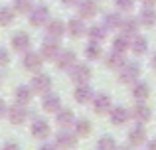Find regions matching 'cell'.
<instances>
[{"label":"cell","mask_w":156,"mask_h":150,"mask_svg":"<svg viewBox=\"0 0 156 150\" xmlns=\"http://www.w3.org/2000/svg\"><path fill=\"white\" fill-rule=\"evenodd\" d=\"M65 32H67V26H65V22H61V20H50V22L46 24V34H48V38H51V40H59Z\"/></svg>","instance_id":"cell-14"},{"label":"cell","mask_w":156,"mask_h":150,"mask_svg":"<svg viewBox=\"0 0 156 150\" xmlns=\"http://www.w3.org/2000/svg\"><path fill=\"white\" fill-rule=\"evenodd\" d=\"M30 87H32V91H34V93L44 95V93L51 91V77L46 75V73H36L34 77H32Z\"/></svg>","instance_id":"cell-8"},{"label":"cell","mask_w":156,"mask_h":150,"mask_svg":"<svg viewBox=\"0 0 156 150\" xmlns=\"http://www.w3.org/2000/svg\"><path fill=\"white\" fill-rule=\"evenodd\" d=\"M77 6H79V18H93L99 12L95 0H81Z\"/></svg>","instance_id":"cell-24"},{"label":"cell","mask_w":156,"mask_h":150,"mask_svg":"<svg viewBox=\"0 0 156 150\" xmlns=\"http://www.w3.org/2000/svg\"><path fill=\"white\" fill-rule=\"evenodd\" d=\"M0 81H2V75H0Z\"/></svg>","instance_id":"cell-46"},{"label":"cell","mask_w":156,"mask_h":150,"mask_svg":"<svg viewBox=\"0 0 156 150\" xmlns=\"http://www.w3.org/2000/svg\"><path fill=\"white\" fill-rule=\"evenodd\" d=\"M117 150H134V146H130V144H126V146H119Z\"/></svg>","instance_id":"cell-44"},{"label":"cell","mask_w":156,"mask_h":150,"mask_svg":"<svg viewBox=\"0 0 156 150\" xmlns=\"http://www.w3.org/2000/svg\"><path fill=\"white\" fill-rule=\"evenodd\" d=\"M30 132H32V136L34 138H40V140H46L48 136L51 134V127H50V123H48L46 119H34L32 120V124H30Z\"/></svg>","instance_id":"cell-5"},{"label":"cell","mask_w":156,"mask_h":150,"mask_svg":"<svg viewBox=\"0 0 156 150\" xmlns=\"http://www.w3.org/2000/svg\"><path fill=\"white\" fill-rule=\"evenodd\" d=\"M121 22H122L121 12H109L103 18V26L107 30H121Z\"/></svg>","instance_id":"cell-28"},{"label":"cell","mask_w":156,"mask_h":150,"mask_svg":"<svg viewBox=\"0 0 156 150\" xmlns=\"http://www.w3.org/2000/svg\"><path fill=\"white\" fill-rule=\"evenodd\" d=\"M105 63H107V67H109V69H121V67L126 63L125 54H121V51H115V50H113L111 54H107Z\"/></svg>","instance_id":"cell-25"},{"label":"cell","mask_w":156,"mask_h":150,"mask_svg":"<svg viewBox=\"0 0 156 150\" xmlns=\"http://www.w3.org/2000/svg\"><path fill=\"white\" fill-rule=\"evenodd\" d=\"M67 34L71 38H81V36L87 34V28L83 24V18H71L67 22Z\"/></svg>","instance_id":"cell-21"},{"label":"cell","mask_w":156,"mask_h":150,"mask_svg":"<svg viewBox=\"0 0 156 150\" xmlns=\"http://www.w3.org/2000/svg\"><path fill=\"white\" fill-rule=\"evenodd\" d=\"M150 97V85L144 83V81H136V83H133V99L134 101H142V103H146Z\"/></svg>","instance_id":"cell-20"},{"label":"cell","mask_w":156,"mask_h":150,"mask_svg":"<svg viewBox=\"0 0 156 150\" xmlns=\"http://www.w3.org/2000/svg\"><path fill=\"white\" fill-rule=\"evenodd\" d=\"M91 131H93V127H91V123H89L87 119H79V120L73 123V132H75L79 138L89 136V134H91Z\"/></svg>","instance_id":"cell-29"},{"label":"cell","mask_w":156,"mask_h":150,"mask_svg":"<svg viewBox=\"0 0 156 150\" xmlns=\"http://www.w3.org/2000/svg\"><path fill=\"white\" fill-rule=\"evenodd\" d=\"M38 150H59V148H57V144H55V142H44Z\"/></svg>","instance_id":"cell-39"},{"label":"cell","mask_w":156,"mask_h":150,"mask_svg":"<svg viewBox=\"0 0 156 150\" xmlns=\"http://www.w3.org/2000/svg\"><path fill=\"white\" fill-rule=\"evenodd\" d=\"M32 97H34V91H32V87H26V85H22L14 91V101L18 105H28L32 101Z\"/></svg>","instance_id":"cell-27"},{"label":"cell","mask_w":156,"mask_h":150,"mask_svg":"<svg viewBox=\"0 0 156 150\" xmlns=\"http://www.w3.org/2000/svg\"><path fill=\"white\" fill-rule=\"evenodd\" d=\"M14 10L20 14H26L32 10V0H14Z\"/></svg>","instance_id":"cell-35"},{"label":"cell","mask_w":156,"mask_h":150,"mask_svg":"<svg viewBox=\"0 0 156 150\" xmlns=\"http://www.w3.org/2000/svg\"><path fill=\"white\" fill-rule=\"evenodd\" d=\"M0 150H22V146H20L18 142H6Z\"/></svg>","instance_id":"cell-38"},{"label":"cell","mask_w":156,"mask_h":150,"mask_svg":"<svg viewBox=\"0 0 156 150\" xmlns=\"http://www.w3.org/2000/svg\"><path fill=\"white\" fill-rule=\"evenodd\" d=\"M73 97H75L77 103L85 105V103H91L93 97H95V91H93V87L89 83H83V85H77L75 93H73Z\"/></svg>","instance_id":"cell-17"},{"label":"cell","mask_w":156,"mask_h":150,"mask_svg":"<svg viewBox=\"0 0 156 150\" xmlns=\"http://www.w3.org/2000/svg\"><path fill=\"white\" fill-rule=\"evenodd\" d=\"M109 119L113 124H117V127H121V124H126L130 119V111L126 107H122V105H117V107H111L109 111Z\"/></svg>","instance_id":"cell-12"},{"label":"cell","mask_w":156,"mask_h":150,"mask_svg":"<svg viewBox=\"0 0 156 150\" xmlns=\"http://www.w3.org/2000/svg\"><path fill=\"white\" fill-rule=\"evenodd\" d=\"M140 2H142V6H146V8H154L156 0H140Z\"/></svg>","instance_id":"cell-41"},{"label":"cell","mask_w":156,"mask_h":150,"mask_svg":"<svg viewBox=\"0 0 156 150\" xmlns=\"http://www.w3.org/2000/svg\"><path fill=\"white\" fill-rule=\"evenodd\" d=\"M95 148L97 150H117V140L113 138V136H109V134H103L99 140H97V144H95Z\"/></svg>","instance_id":"cell-32"},{"label":"cell","mask_w":156,"mask_h":150,"mask_svg":"<svg viewBox=\"0 0 156 150\" xmlns=\"http://www.w3.org/2000/svg\"><path fill=\"white\" fill-rule=\"evenodd\" d=\"M138 77H140V65L134 61L130 63H125V65L119 69V81L125 85H133L138 81Z\"/></svg>","instance_id":"cell-1"},{"label":"cell","mask_w":156,"mask_h":150,"mask_svg":"<svg viewBox=\"0 0 156 150\" xmlns=\"http://www.w3.org/2000/svg\"><path fill=\"white\" fill-rule=\"evenodd\" d=\"M42 107H44V111H46V113H53V115H55V113L63 107V105H61V97L57 95V93H53V91L44 93V97H42Z\"/></svg>","instance_id":"cell-10"},{"label":"cell","mask_w":156,"mask_h":150,"mask_svg":"<svg viewBox=\"0 0 156 150\" xmlns=\"http://www.w3.org/2000/svg\"><path fill=\"white\" fill-rule=\"evenodd\" d=\"M91 105H93V111H95L97 115H105V113H109L111 107H113V99H111L107 93H97V95L93 97Z\"/></svg>","instance_id":"cell-11"},{"label":"cell","mask_w":156,"mask_h":150,"mask_svg":"<svg viewBox=\"0 0 156 150\" xmlns=\"http://www.w3.org/2000/svg\"><path fill=\"white\" fill-rule=\"evenodd\" d=\"M77 140H79V136H77L73 131H69V128H61V131L55 134V140H53V142L57 144L59 150H73L77 146Z\"/></svg>","instance_id":"cell-2"},{"label":"cell","mask_w":156,"mask_h":150,"mask_svg":"<svg viewBox=\"0 0 156 150\" xmlns=\"http://www.w3.org/2000/svg\"><path fill=\"white\" fill-rule=\"evenodd\" d=\"M59 44H57V40H46V42H44V46H42V51H40V54H42V58L44 59H50V61H55L57 59V55H59Z\"/></svg>","instance_id":"cell-16"},{"label":"cell","mask_w":156,"mask_h":150,"mask_svg":"<svg viewBox=\"0 0 156 150\" xmlns=\"http://www.w3.org/2000/svg\"><path fill=\"white\" fill-rule=\"evenodd\" d=\"M115 6L121 12H130L134 8V0H115Z\"/></svg>","instance_id":"cell-36"},{"label":"cell","mask_w":156,"mask_h":150,"mask_svg":"<svg viewBox=\"0 0 156 150\" xmlns=\"http://www.w3.org/2000/svg\"><path fill=\"white\" fill-rule=\"evenodd\" d=\"M61 2H63L65 6H75V4H79L81 0H61Z\"/></svg>","instance_id":"cell-43"},{"label":"cell","mask_w":156,"mask_h":150,"mask_svg":"<svg viewBox=\"0 0 156 150\" xmlns=\"http://www.w3.org/2000/svg\"><path fill=\"white\" fill-rule=\"evenodd\" d=\"M22 65H24V69H28V71H40L42 69V65H44V58H42V54L40 51H24V59H22Z\"/></svg>","instance_id":"cell-6"},{"label":"cell","mask_w":156,"mask_h":150,"mask_svg":"<svg viewBox=\"0 0 156 150\" xmlns=\"http://www.w3.org/2000/svg\"><path fill=\"white\" fill-rule=\"evenodd\" d=\"M30 44H32V38L26 32H18V34L12 36V47H14V51H28L30 50Z\"/></svg>","instance_id":"cell-19"},{"label":"cell","mask_w":156,"mask_h":150,"mask_svg":"<svg viewBox=\"0 0 156 150\" xmlns=\"http://www.w3.org/2000/svg\"><path fill=\"white\" fill-rule=\"evenodd\" d=\"M146 150H156V138H154V140H150V142L146 140Z\"/></svg>","instance_id":"cell-42"},{"label":"cell","mask_w":156,"mask_h":150,"mask_svg":"<svg viewBox=\"0 0 156 150\" xmlns=\"http://www.w3.org/2000/svg\"><path fill=\"white\" fill-rule=\"evenodd\" d=\"M6 117H8V120H10L12 124H22V123H26V119H28L26 105H18V103H16L14 107H8Z\"/></svg>","instance_id":"cell-13"},{"label":"cell","mask_w":156,"mask_h":150,"mask_svg":"<svg viewBox=\"0 0 156 150\" xmlns=\"http://www.w3.org/2000/svg\"><path fill=\"white\" fill-rule=\"evenodd\" d=\"M75 59H77V55H75V51H71V50H65V51H59V55H57V67H59L61 71H69L73 65H75Z\"/></svg>","instance_id":"cell-15"},{"label":"cell","mask_w":156,"mask_h":150,"mask_svg":"<svg viewBox=\"0 0 156 150\" xmlns=\"http://www.w3.org/2000/svg\"><path fill=\"white\" fill-rule=\"evenodd\" d=\"M14 18H16V10L14 8H0V24L2 26H10L12 22H14Z\"/></svg>","instance_id":"cell-33"},{"label":"cell","mask_w":156,"mask_h":150,"mask_svg":"<svg viewBox=\"0 0 156 150\" xmlns=\"http://www.w3.org/2000/svg\"><path fill=\"white\" fill-rule=\"evenodd\" d=\"M6 111H8L6 103H4V99H0V117H4V115H6Z\"/></svg>","instance_id":"cell-40"},{"label":"cell","mask_w":156,"mask_h":150,"mask_svg":"<svg viewBox=\"0 0 156 150\" xmlns=\"http://www.w3.org/2000/svg\"><path fill=\"white\" fill-rule=\"evenodd\" d=\"M138 28H140V22H138V18H134V16H129V18H122L121 22V32L125 36H136L138 34Z\"/></svg>","instance_id":"cell-22"},{"label":"cell","mask_w":156,"mask_h":150,"mask_svg":"<svg viewBox=\"0 0 156 150\" xmlns=\"http://www.w3.org/2000/svg\"><path fill=\"white\" fill-rule=\"evenodd\" d=\"M87 36H89V42L101 44L107 38V28L103 26V24H95V26L87 28Z\"/></svg>","instance_id":"cell-26"},{"label":"cell","mask_w":156,"mask_h":150,"mask_svg":"<svg viewBox=\"0 0 156 150\" xmlns=\"http://www.w3.org/2000/svg\"><path fill=\"white\" fill-rule=\"evenodd\" d=\"M113 50L125 54L126 50H130V38H129V36H125V34L117 36V38L113 40Z\"/></svg>","instance_id":"cell-31"},{"label":"cell","mask_w":156,"mask_h":150,"mask_svg":"<svg viewBox=\"0 0 156 150\" xmlns=\"http://www.w3.org/2000/svg\"><path fill=\"white\" fill-rule=\"evenodd\" d=\"M146 138H148V132H146L144 124H134V127L129 131V144L134 146V148L146 144Z\"/></svg>","instance_id":"cell-9"},{"label":"cell","mask_w":156,"mask_h":150,"mask_svg":"<svg viewBox=\"0 0 156 150\" xmlns=\"http://www.w3.org/2000/svg\"><path fill=\"white\" fill-rule=\"evenodd\" d=\"M8 63H10V54H8V50L0 47V65H8Z\"/></svg>","instance_id":"cell-37"},{"label":"cell","mask_w":156,"mask_h":150,"mask_svg":"<svg viewBox=\"0 0 156 150\" xmlns=\"http://www.w3.org/2000/svg\"><path fill=\"white\" fill-rule=\"evenodd\" d=\"M101 46L97 42H89L87 44V47H85V58L87 59H99L101 58Z\"/></svg>","instance_id":"cell-34"},{"label":"cell","mask_w":156,"mask_h":150,"mask_svg":"<svg viewBox=\"0 0 156 150\" xmlns=\"http://www.w3.org/2000/svg\"><path fill=\"white\" fill-rule=\"evenodd\" d=\"M69 77H71V81L77 83V85L89 83V79H91V67H89L87 63H75V65L69 69Z\"/></svg>","instance_id":"cell-3"},{"label":"cell","mask_w":156,"mask_h":150,"mask_svg":"<svg viewBox=\"0 0 156 150\" xmlns=\"http://www.w3.org/2000/svg\"><path fill=\"white\" fill-rule=\"evenodd\" d=\"M130 51L134 55H144L148 51V40L144 36H138V34L133 36V40H130Z\"/></svg>","instance_id":"cell-23"},{"label":"cell","mask_w":156,"mask_h":150,"mask_svg":"<svg viewBox=\"0 0 156 150\" xmlns=\"http://www.w3.org/2000/svg\"><path fill=\"white\" fill-rule=\"evenodd\" d=\"M48 22H50V10H48V6L40 4V6H34L30 10V24L32 26L40 28V26H46Z\"/></svg>","instance_id":"cell-7"},{"label":"cell","mask_w":156,"mask_h":150,"mask_svg":"<svg viewBox=\"0 0 156 150\" xmlns=\"http://www.w3.org/2000/svg\"><path fill=\"white\" fill-rule=\"evenodd\" d=\"M150 65H152V69H156V54L152 55V59H150Z\"/></svg>","instance_id":"cell-45"},{"label":"cell","mask_w":156,"mask_h":150,"mask_svg":"<svg viewBox=\"0 0 156 150\" xmlns=\"http://www.w3.org/2000/svg\"><path fill=\"white\" fill-rule=\"evenodd\" d=\"M130 119L136 120V124H146L152 119V109L146 103H142V101H136V105H134L133 111H130Z\"/></svg>","instance_id":"cell-4"},{"label":"cell","mask_w":156,"mask_h":150,"mask_svg":"<svg viewBox=\"0 0 156 150\" xmlns=\"http://www.w3.org/2000/svg\"><path fill=\"white\" fill-rule=\"evenodd\" d=\"M138 22L142 24V26H146V28H152L154 24H156V12H154V8H142V12L138 14Z\"/></svg>","instance_id":"cell-30"},{"label":"cell","mask_w":156,"mask_h":150,"mask_svg":"<svg viewBox=\"0 0 156 150\" xmlns=\"http://www.w3.org/2000/svg\"><path fill=\"white\" fill-rule=\"evenodd\" d=\"M75 113L71 111V109H65V107H61L59 111L55 113V123L59 124L61 128H69V127H73V123H75Z\"/></svg>","instance_id":"cell-18"}]
</instances>
